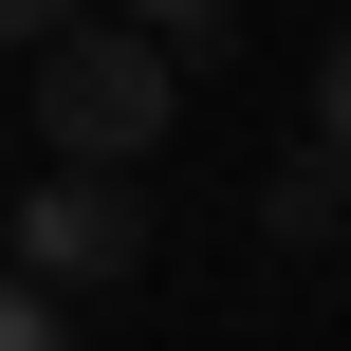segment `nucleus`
<instances>
[{
    "label": "nucleus",
    "instance_id": "7ed1b4c3",
    "mask_svg": "<svg viewBox=\"0 0 351 351\" xmlns=\"http://www.w3.org/2000/svg\"><path fill=\"white\" fill-rule=\"evenodd\" d=\"M259 241H278V259H333L351 241V148H296V167L259 185Z\"/></svg>",
    "mask_w": 351,
    "mask_h": 351
},
{
    "label": "nucleus",
    "instance_id": "423d86ee",
    "mask_svg": "<svg viewBox=\"0 0 351 351\" xmlns=\"http://www.w3.org/2000/svg\"><path fill=\"white\" fill-rule=\"evenodd\" d=\"M56 19H74V0H0V56H37V37H56Z\"/></svg>",
    "mask_w": 351,
    "mask_h": 351
},
{
    "label": "nucleus",
    "instance_id": "0eeeda50",
    "mask_svg": "<svg viewBox=\"0 0 351 351\" xmlns=\"http://www.w3.org/2000/svg\"><path fill=\"white\" fill-rule=\"evenodd\" d=\"M130 19H148V37H204V19H241V0H130Z\"/></svg>",
    "mask_w": 351,
    "mask_h": 351
},
{
    "label": "nucleus",
    "instance_id": "f257e3e1",
    "mask_svg": "<svg viewBox=\"0 0 351 351\" xmlns=\"http://www.w3.org/2000/svg\"><path fill=\"white\" fill-rule=\"evenodd\" d=\"M167 111H185V56H167L148 19H111V37L56 19V37H37V148H56V167H148Z\"/></svg>",
    "mask_w": 351,
    "mask_h": 351
},
{
    "label": "nucleus",
    "instance_id": "39448f33",
    "mask_svg": "<svg viewBox=\"0 0 351 351\" xmlns=\"http://www.w3.org/2000/svg\"><path fill=\"white\" fill-rule=\"evenodd\" d=\"M315 148H351V37L315 56Z\"/></svg>",
    "mask_w": 351,
    "mask_h": 351
},
{
    "label": "nucleus",
    "instance_id": "20e7f679",
    "mask_svg": "<svg viewBox=\"0 0 351 351\" xmlns=\"http://www.w3.org/2000/svg\"><path fill=\"white\" fill-rule=\"evenodd\" d=\"M74 333V296H56V278H19V259H0V351H56Z\"/></svg>",
    "mask_w": 351,
    "mask_h": 351
},
{
    "label": "nucleus",
    "instance_id": "f03ea898",
    "mask_svg": "<svg viewBox=\"0 0 351 351\" xmlns=\"http://www.w3.org/2000/svg\"><path fill=\"white\" fill-rule=\"evenodd\" d=\"M0 241H19V278H56V296L93 315V296H111V278L148 259V185H130V167H56V185H37V204H19Z\"/></svg>",
    "mask_w": 351,
    "mask_h": 351
}]
</instances>
